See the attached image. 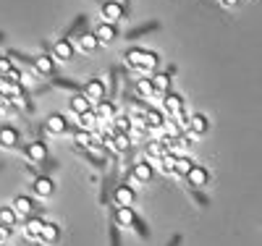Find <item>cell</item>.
I'll use <instances>...</instances> for the list:
<instances>
[{"instance_id": "1", "label": "cell", "mask_w": 262, "mask_h": 246, "mask_svg": "<svg viewBox=\"0 0 262 246\" xmlns=\"http://www.w3.org/2000/svg\"><path fill=\"white\" fill-rule=\"evenodd\" d=\"M126 63L131 65V69H137V71H142V74H155L158 71V55L155 53H149V50H142V48H128L126 50Z\"/></svg>"}, {"instance_id": "2", "label": "cell", "mask_w": 262, "mask_h": 246, "mask_svg": "<svg viewBox=\"0 0 262 246\" xmlns=\"http://www.w3.org/2000/svg\"><path fill=\"white\" fill-rule=\"evenodd\" d=\"M105 81L102 79H90L84 86H81V95L90 100V102H100V100H105Z\"/></svg>"}, {"instance_id": "3", "label": "cell", "mask_w": 262, "mask_h": 246, "mask_svg": "<svg viewBox=\"0 0 262 246\" xmlns=\"http://www.w3.org/2000/svg\"><path fill=\"white\" fill-rule=\"evenodd\" d=\"M113 202H116V207H131L137 202V191L131 189L128 184H118L113 189Z\"/></svg>"}, {"instance_id": "4", "label": "cell", "mask_w": 262, "mask_h": 246, "mask_svg": "<svg viewBox=\"0 0 262 246\" xmlns=\"http://www.w3.org/2000/svg\"><path fill=\"white\" fill-rule=\"evenodd\" d=\"M184 178H186V184H189L191 189H202V186L210 181V173H207V168H202V165H196V163H194L191 170H189Z\"/></svg>"}, {"instance_id": "5", "label": "cell", "mask_w": 262, "mask_h": 246, "mask_svg": "<svg viewBox=\"0 0 262 246\" xmlns=\"http://www.w3.org/2000/svg\"><path fill=\"white\" fill-rule=\"evenodd\" d=\"M11 207H13V212H16V220H27V217H32V212H34V202H32L29 196H24V194L16 196Z\"/></svg>"}, {"instance_id": "6", "label": "cell", "mask_w": 262, "mask_h": 246, "mask_svg": "<svg viewBox=\"0 0 262 246\" xmlns=\"http://www.w3.org/2000/svg\"><path fill=\"white\" fill-rule=\"evenodd\" d=\"M123 18V3H116V0H105L102 3V21L107 24H116V21Z\"/></svg>"}, {"instance_id": "7", "label": "cell", "mask_w": 262, "mask_h": 246, "mask_svg": "<svg viewBox=\"0 0 262 246\" xmlns=\"http://www.w3.org/2000/svg\"><path fill=\"white\" fill-rule=\"evenodd\" d=\"M74 53H76V48H74L71 39H63V37L55 39V44H53V58L55 60H71Z\"/></svg>"}, {"instance_id": "8", "label": "cell", "mask_w": 262, "mask_h": 246, "mask_svg": "<svg viewBox=\"0 0 262 246\" xmlns=\"http://www.w3.org/2000/svg\"><path fill=\"white\" fill-rule=\"evenodd\" d=\"M128 175L134 178L137 184H149L152 178H155V170H152L149 163H134V165H131V173H128Z\"/></svg>"}, {"instance_id": "9", "label": "cell", "mask_w": 262, "mask_h": 246, "mask_svg": "<svg viewBox=\"0 0 262 246\" xmlns=\"http://www.w3.org/2000/svg\"><path fill=\"white\" fill-rule=\"evenodd\" d=\"M163 105H165V116H179V113H184L186 100L181 95H176V92H168L163 97Z\"/></svg>"}, {"instance_id": "10", "label": "cell", "mask_w": 262, "mask_h": 246, "mask_svg": "<svg viewBox=\"0 0 262 246\" xmlns=\"http://www.w3.org/2000/svg\"><path fill=\"white\" fill-rule=\"evenodd\" d=\"M95 37H97V42H100V44H111V42L118 37V29H116V24L100 21V24L95 27Z\"/></svg>"}, {"instance_id": "11", "label": "cell", "mask_w": 262, "mask_h": 246, "mask_svg": "<svg viewBox=\"0 0 262 246\" xmlns=\"http://www.w3.org/2000/svg\"><path fill=\"white\" fill-rule=\"evenodd\" d=\"M32 189H34L37 196L48 199V196H53L55 184H53V178H50V175H37V178H34V184H32Z\"/></svg>"}, {"instance_id": "12", "label": "cell", "mask_w": 262, "mask_h": 246, "mask_svg": "<svg viewBox=\"0 0 262 246\" xmlns=\"http://www.w3.org/2000/svg\"><path fill=\"white\" fill-rule=\"evenodd\" d=\"M186 128H189L191 137H202V133L210 128V121H207V116H202V113H194V116H189Z\"/></svg>"}, {"instance_id": "13", "label": "cell", "mask_w": 262, "mask_h": 246, "mask_svg": "<svg viewBox=\"0 0 262 246\" xmlns=\"http://www.w3.org/2000/svg\"><path fill=\"white\" fill-rule=\"evenodd\" d=\"M34 71L42 74V76H53V71H55V58L48 55V53L37 55V58H34Z\"/></svg>"}, {"instance_id": "14", "label": "cell", "mask_w": 262, "mask_h": 246, "mask_svg": "<svg viewBox=\"0 0 262 246\" xmlns=\"http://www.w3.org/2000/svg\"><path fill=\"white\" fill-rule=\"evenodd\" d=\"M144 154H147L149 160H163L165 154H168V147L163 144V139H149L144 144Z\"/></svg>"}, {"instance_id": "15", "label": "cell", "mask_w": 262, "mask_h": 246, "mask_svg": "<svg viewBox=\"0 0 262 246\" xmlns=\"http://www.w3.org/2000/svg\"><path fill=\"white\" fill-rule=\"evenodd\" d=\"M42 226H45V220H42V217H27V220H24V236H27L29 241H39Z\"/></svg>"}, {"instance_id": "16", "label": "cell", "mask_w": 262, "mask_h": 246, "mask_svg": "<svg viewBox=\"0 0 262 246\" xmlns=\"http://www.w3.org/2000/svg\"><path fill=\"white\" fill-rule=\"evenodd\" d=\"M18 144V131H16V126H0V147L3 149H13Z\"/></svg>"}, {"instance_id": "17", "label": "cell", "mask_w": 262, "mask_h": 246, "mask_svg": "<svg viewBox=\"0 0 262 246\" xmlns=\"http://www.w3.org/2000/svg\"><path fill=\"white\" fill-rule=\"evenodd\" d=\"M95 113H97V118H100V123H111L113 118H116V105L111 102V100H100L97 102V107H95Z\"/></svg>"}, {"instance_id": "18", "label": "cell", "mask_w": 262, "mask_h": 246, "mask_svg": "<svg viewBox=\"0 0 262 246\" xmlns=\"http://www.w3.org/2000/svg\"><path fill=\"white\" fill-rule=\"evenodd\" d=\"M45 128H48V133H53V137H60V133H66V128H69V121H66L60 113H53L45 121Z\"/></svg>"}, {"instance_id": "19", "label": "cell", "mask_w": 262, "mask_h": 246, "mask_svg": "<svg viewBox=\"0 0 262 246\" xmlns=\"http://www.w3.org/2000/svg\"><path fill=\"white\" fill-rule=\"evenodd\" d=\"M149 81H152V89H155V95H168L170 92V76L168 74H160V71H155L149 76Z\"/></svg>"}, {"instance_id": "20", "label": "cell", "mask_w": 262, "mask_h": 246, "mask_svg": "<svg viewBox=\"0 0 262 246\" xmlns=\"http://www.w3.org/2000/svg\"><path fill=\"white\" fill-rule=\"evenodd\" d=\"M137 220V212L131 210V207H116V212H113V222L118 228H126V226H131V222Z\"/></svg>"}, {"instance_id": "21", "label": "cell", "mask_w": 262, "mask_h": 246, "mask_svg": "<svg viewBox=\"0 0 262 246\" xmlns=\"http://www.w3.org/2000/svg\"><path fill=\"white\" fill-rule=\"evenodd\" d=\"M158 29H160V21H147V24H139L134 29H128L126 32V39H139V37H144L149 32H158Z\"/></svg>"}, {"instance_id": "22", "label": "cell", "mask_w": 262, "mask_h": 246, "mask_svg": "<svg viewBox=\"0 0 262 246\" xmlns=\"http://www.w3.org/2000/svg\"><path fill=\"white\" fill-rule=\"evenodd\" d=\"M144 123H147V128H163V123H165L163 110H158V107H147V110H144Z\"/></svg>"}, {"instance_id": "23", "label": "cell", "mask_w": 262, "mask_h": 246, "mask_svg": "<svg viewBox=\"0 0 262 246\" xmlns=\"http://www.w3.org/2000/svg\"><path fill=\"white\" fill-rule=\"evenodd\" d=\"M27 158L32 160V163H42V160H45L48 158V147L45 144H42V142H32V144H27Z\"/></svg>"}, {"instance_id": "24", "label": "cell", "mask_w": 262, "mask_h": 246, "mask_svg": "<svg viewBox=\"0 0 262 246\" xmlns=\"http://www.w3.org/2000/svg\"><path fill=\"white\" fill-rule=\"evenodd\" d=\"M60 238V228H58V222H50V220H45V226H42V236H39V241L42 243H55Z\"/></svg>"}, {"instance_id": "25", "label": "cell", "mask_w": 262, "mask_h": 246, "mask_svg": "<svg viewBox=\"0 0 262 246\" xmlns=\"http://www.w3.org/2000/svg\"><path fill=\"white\" fill-rule=\"evenodd\" d=\"M97 48H100V42H97L95 32H81L79 34V50L81 53H95Z\"/></svg>"}, {"instance_id": "26", "label": "cell", "mask_w": 262, "mask_h": 246, "mask_svg": "<svg viewBox=\"0 0 262 246\" xmlns=\"http://www.w3.org/2000/svg\"><path fill=\"white\" fill-rule=\"evenodd\" d=\"M97 126H100V118H97L95 110H86V113L79 116V128L81 131H95Z\"/></svg>"}, {"instance_id": "27", "label": "cell", "mask_w": 262, "mask_h": 246, "mask_svg": "<svg viewBox=\"0 0 262 246\" xmlns=\"http://www.w3.org/2000/svg\"><path fill=\"white\" fill-rule=\"evenodd\" d=\"M69 105H71V110H74V113H76V116H81V113H86V110H92V102H90V100H86V97H84L81 92H76V95L71 97V102H69Z\"/></svg>"}, {"instance_id": "28", "label": "cell", "mask_w": 262, "mask_h": 246, "mask_svg": "<svg viewBox=\"0 0 262 246\" xmlns=\"http://www.w3.org/2000/svg\"><path fill=\"white\" fill-rule=\"evenodd\" d=\"M74 142H76V149H90L92 147V131H81V128H76V133H74Z\"/></svg>"}, {"instance_id": "29", "label": "cell", "mask_w": 262, "mask_h": 246, "mask_svg": "<svg viewBox=\"0 0 262 246\" xmlns=\"http://www.w3.org/2000/svg\"><path fill=\"white\" fill-rule=\"evenodd\" d=\"M0 226H8V228H13V226H16V212H13V207H11V205L0 207Z\"/></svg>"}, {"instance_id": "30", "label": "cell", "mask_w": 262, "mask_h": 246, "mask_svg": "<svg viewBox=\"0 0 262 246\" xmlns=\"http://www.w3.org/2000/svg\"><path fill=\"white\" fill-rule=\"evenodd\" d=\"M191 165H194V160H189L186 154H179V158H176V170H173V173L184 178V175H186V173L191 170Z\"/></svg>"}, {"instance_id": "31", "label": "cell", "mask_w": 262, "mask_h": 246, "mask_svg": "<svg viewBox=\"0 0 262 246\" xmlns=\"http://www.w3.org/2000/svg\"><path fill=\"white\" fill-rule=\"evenodd\" d=\"M137 92L147 100V97H155V89H152V81L149 79H139L137 81Z\"/></svg>"}, {"instance_id": "32", "label": "cell", "mask_w": 262, "mask_h": 246, "mask_svg": "<svg viewBox=\"0 0 262 246\" xmlns=\"http://www.w3.org/2000/svg\"><path fill=\"white\" fill-rule=\"evenodd\" d=\"M111 123L116 126V131H123V133H128V131H131V118H128V116H121V113H116V118H113Z\"/></svg>"}, {"instance_id": "33", "label": "cell", "mask_w": 262, "mask_h": 246, "mask_svg": "<svg viewBox=\"0 0 262 246\" xmlns=\"http://www.w3.org/2000/svg\"><path fill=\"white\" fill-rule=\"evenodd\" d=\"M84 24H86V16H76V18H74V24L63 32V39H71V37H74V34H76V32H79Z\"/></svg>"}, {"instance_id": "34", "label": "cell", "mask_w": 262, "mask_h": 246, "mask_svg": "<svg viewBox=\"0 0 262 246\" xmlns=\"http://www.w3.org/2000/svg\"><path fill=\"white\" fill-rule=\"evenodd\" d=\"M131 228H134V231H137V236H142L144 241L149 238V228H147V222H144L139 215H137V220H134V222H131Z\"/></svg>"}, {"instance_id": "35", "label": "cell", "mask_w": 262, "mask_h": 246, "mask_svg": "<svg viewBox=\"0 0 262 246\" xmlns=\"http://www.w3.org/2000/svg\"><path fill=\"white\" fill-rule=\"evenodd\" d=\"M53 84L60 86V89H71V92H79V81H74V79H63V76H58V79H53Z\"/></svg>"}, {"instance_id": "36", "label": "cell", "mask_w": 262, "mask_h": 246, "mask_svg": "<svg viewBox=\"0 0 262 246\" xmlns=\"http://www.w3.org/2000/svg\"><path fill=\"white\" fill-rule=\"evenodd\" d=\"M176 158H179V154H173V152H168L165 158L160 160V163H163V170H165V173H173V170H176Z\"/></svg>"}, {"instance_id": "37", "label": "cell", "mask_w": 262, "mask_h": 246, "mask_svg": "<svg viewBox=\"0 0 262 246\" xmlns=\"http://www.w3.org/2000/svg\"><path fill=\"white\" fill-rule=\"evenodd\" d=\"M11 71H13V58L3 55V58H0V79H3V76H8Z\"/></svg>"}, {"instance_id": "38", "label": "cell", "mask_w": 262, "mask_h": 246, "mask_svg": "<svg viewBox=\"0 0 262 246\" xmlns=\"http://www.w3.org/2000/svg\"><path fill=\"white\" fill-rule=\"evenodd\" d=\"M107 238H111V246H121V231H118L116 222L111 226V231H107Z\"/></svg>"}, {"instance_id": "39", "label": "cell", "mask_w": 262, "mask_h": 246, "mask_svg": "<svg viewBox=\"0 0 262 246\" xmlns=\"http://www.w3.org/2000/svg\"><path fill=\"white\" fill-rule=\"evenodd\" d=\"M191 196H194V202L200 205V207H207V205H210V199H207L200 189H191Z\"/></svg>"}, {"instance_id": "40", "label": "cell", "mask_w": 262, "mask_h": 246, "mask_svg": "<svg viewBox=\"0 0 262 246\" xmlns=\"http://www.w3.org/2000/svg\"><path fill=\"white\" fill-rule=\"evenodd\" d=\"M11 233H13V228H8V226H0V243H6V241L11 238Z\"/></svg>"}, {"instance_id": "41", "label": "cell", "mask_w": 262, "mask_h": 246, "mask_svg": "<svg viewBox=\"0 0 262 246\" xmlns=\"http://www.w3.org/2000/svg\"><path fill=\"white\" fill-rule=\"evenodd\" d=\"M39 165L45 168V170H55V168H58V160H53V158H45V160H42Z\"/></svg>"}, {"instance_id": "42", "label": "cell", "mask_w": 262, "mask_h": 246, "mask_svg": "<svg viewBox=\"0 0 262 246\" xmlns=\"http://www.w3.org/2000/svg\"><path fill=\"white\" fill-rule=\"evenodd\" d=\"M3 79H8V81H13V84H21V71L18 69H13L8 76H3Z\"/></svg>"}, {"instance_id": "43", "label": "cell", "mask_w": 262, "mask_h": 246, "mask_svg": "<svg viewBox=\"0 0 262 246\" xmlns=\"http://www.w3.org/2000/svg\"><path fill=\"white\" fill-rule=\"evenodd\" d=\"M181 241H184V236H181V233H176V236H170L168 246H181Z\"/></svg>"}, {"instance_id": "44", "label": "cell", "mask_w": 262, "mask_h": 246, "mask_svg": "<svg viewBox=\"0 0 262 246\" xmlns=\"http://www.w3.org/2000/svg\"><path fill=\"white\" fill-rule=\"evenodd\" d=\"M221 6H223V8H236L238 0H221Z\"/></svg>"}, {"instance_id": "45", "label": "cell", "mask_w": 262, "mask_h": 246, "mask_svg": "<svg viewBox=\"0 0 262 246\" xmlns=\"http://www.w3.org/2000/svg\"><path fill=\"white\" fill-rule=\"evenodd\" d=\"M116 3H123V0H116Z\"/></svg>"}, {"instance_id": "46", "label": "cell", "mask_w": 262, "mask_h": 246, "mask_svg": "<svg viewBox=\"0 0 262 246\" xmlns=\"http://www.w3.org/2000/svg\"><path fill=\"white\" fill-rule=\"evenodd\" d=\"M37 246H42V241H39V243H37Z\"/></svg>"}]
</instances>
